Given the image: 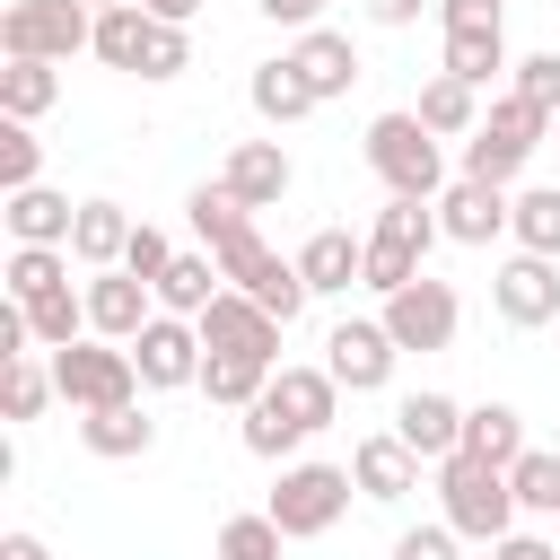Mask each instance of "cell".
<instances>
[{
	"label": "cell",
	"instance_id": "ba28073f",
	"mask_svg": "<svg viewBox=\"0 0 560 560\" xmlns=\"http://www.w3.org/2000/svg\"><path fill=\"white\" fill-rule=\"evenodd\" d=\"M219 271H228V289H245V298H254L262 315H280V324H298V315H306V298H315V289H306V271H298V254H271L254 228L219 245Z\"/></svg>",
	"mask_w": 560,
	"mask_h": 560
},
{
	"label": "cell",
	"instance_id": "e0dca14e",
	"mask_svg": "<svg viewBox=\"0 0 560 560\" xmlns=\"http://www.w3.org/2000/svg\"><path fill=\"white\" fill-rule=\"evenodd\" d=\"M298 271H306L315 298H350V289H368V236H350V228H315V236L298 245Z\"/></svg>",
	"mask_w": 560,
	"mask_h": 560
},
{
	"label": "cell",
	"instance_id": "83f0119b",
	"mask_svg": "<svg viewBox=\"0 0 560 560\" xmlns=\"http://www.w3.org/2000/svg\"><path fill=\"white\" fill-rule=\"evenodd\" d=\"M455 455H481V464H516L525 455V411L516 402H464V446Z\"/></svg>",
	"mask_w": 560,
	"mask_h": 560
},
{
	"label": "cell",
	"instance_id": "5bb4252c",
	"mask_svg": "<svg viewBox=\"0 0 560 560\" xmlns=\"http://www.w3.org/2000/svg\"><path fill=\"white\" fill-rule=\"evenodd\" d=\"M149 315H158V289L149 280H131V271H88V332L96 341H140L149 332Z\"/></svg>",
	"mask_w": 560,
	"mask_h": 560
},
{
	"label": "cell",
	"instance_id": "b9f144b4",
	"mask_svg": "<svg viewBox=\"0 0 560 560\" xmlns=\"http://www.w3.org/2000/svg\"><path fill=\"white\" fill-rule=\"evenodd\" d=\"M166 262H175V245H166V228H149V219H140V228H131V245H122V271L158 289V280H166Z\"/></svg>",
	"mask_w": 560,
	"mask_h": 560
},
{
	"label": "cell",
	"instance_id": "c3c4849f",
	"mask_svg": "<svg viewBox=\"0 0 560 560\" xmlns=\"http://www.w3.org/2000/svg\"><path fill=\"white\" fill-rule=\"evenodd\" d=\"M490 560H560V542H542V534H508V542H490Z\"/></svg>",
	"mask_w": 560,
	"mask_h": 560
},
{
	"label": "cell",
	"instance_id": "681fc988",
	"mask_svg": "<svg viewBox=\"0 0 560 560\" xmlns=\"http://www.w3.org/2000/svg\"><path fill=\"white\" fill-rule=\"evenodd\" d=\"M0 560H52V542L26 534V525H9V534H0Z\"/></svg>",
	"mask_w": 560,
	"mask_h": 560
},
{
	"label": "cell",
	"instance_id": "8992f818",
	"mask_svg": "<svg viewBox=\"0 0 560 560\" xmlns=\"http://www.w3.org/2000/svg\"><path fill=\"white\" fill-rule=\"evenodd\" d=\"M52 359V394L70 411H114V402H140V359L122 341H70V350H44Z\"/></svg>",
	"mask_w": 560,
	"mask_h": 560
},
{
	"label": "cell",
	"instance_id": "484cf974",
	"mask_svg": "<svg viewBox=\"0 0 560 560\" xmlns=\"http://www.w3.org/2000/svg\"><path fill=\"white\" fill-rule=\"evenodd\" d=\"M245 96H254V114H262L271 131H289V122H306V114H315V88L298 79V61H289V52H280V61H254Z\"/></svg>",
	"mask_w": 560,
	"mask_h": 560
},
{
	"label": "cell",
	"instance_id": "2e32d148",
	"mask_svg": "<svg viewBox=\"0 0 560 560\" xmlns=\"http://www.w3.org/2000/svg\"><path fill=\"white\" fill-rule=\"evenodd\" d=\"M219 184H228L245 210H280V201H289V184H298V166H289V149H280V140H236V149H228V166H219Z\"/></svg>",
	"mask_w": 560,
	"mask_h": 560
},
{
	"label": "cell",
	"instance_id": "bcb514c9",
	"mask_svg": "<svg viewBox=\"0 0 560 560\" xmlns=\"http://www.w3.org/2000/svg\"><path fill=\"white\" fill-rule=\"evenodd\" d=\"M359 9H368L376 26H420V18L438 9V0H359Z\"/></svg>",
	"mask_w": 560,
	"mask_h": 560
},
{
	"label": "cell",
	"instance_id": "277c9868",
	"mask_svg": "<svg viewBox=\"0 0 560 560\" xmlns=\"http://www.w3.org/2000/svg\"><path fill=\"white\" fill-rule=\"evenodd\" d=\"M350 464H315V455H298V464H280V481H271V499H262V516L289 534V542H306V534H332L341 516H350Z\"/></svg>",
	"mask_w": 560,
	"mask_h": 560
},
{
	"label": "cell",
	"instance_id": "9a60e30c",
	"mask_svg": "<svg viewBox=\"0 0 560 560\" xmlns=\"http://www.w3.org/2000/svg\"><path fill=\"white\" fill-rule=\"evenodd\" d=\"M508 184H472V175H455L446 192H438V228H446V245H499L508 236Z\"/></svg>",
	"mask_w": 560,
	"mask_h": 560
},
{
	"label": "cell",
	"instance_id": "d6a6232c",
	"mask_svg": "<svg viewBox=\"0 0 560 560\" xmlns=\"http://www.w3.org/2000/svg\"><path fill=\"white\" fill-rule=\"evenodd\" d=\"M438 70H446V79H464V88H490L499 70H516V61H508V26H490V35H446Z\"/></svg>",
	"mask_w": 560,
	"mask_h": 560
},
{
	"label": "cell",
	"instance_id": "7402d4cb",
	"mask_svg": "<svg viewBox=\"0 0 560 560\" xmlns=\"http://www.w3.org/2000/svg\"><path fill=\"white\" fill-rule=\"evenodd\" d=\"M131 210L122 201H79V228H70V262L79 271H122V245H131Z\"/></svg>",
	"mask_w": 560,
	"mask_h": 560
},
{
	"label": "cell",
	"instance_id": "6da1fadb",
	"mask_svg": "<svg viewBox=\"0 0 560 560\" xmlns=\"http://www.w3.org/2000/svg\"><path fill=\"white\" fill-rule=\"evenodd\" d=\"M368 166H376V184H385L394 201H438V192H446V149H438V131H429L411 105L368 122Z\"/></svg>",
	"mask_w": 560,
	"mask_h": 560
},
{
	"label": "cell",
	"instance_id": "db71d44e",
	"mask_svg": "<svg viewBox=\"0 0 560 560\" xmlns=\"http://www.w3.org/2000/svg\"><path fill=\"white\" fill-rule=\"evenodd\" d=\"M551 525H560V516H551Z\"/></svg>",
	"mask_w": 560,
	"mask_h": 560
},
{
	"label": "cell",
	"instance_id": "f1b7e54d",
	"mask_svg": "<svg viewBox=\"0 0 560 560\" xmlns=\"http://www.w3.org/2000/svg\"><path fill=\"white\" fill-rule=\"evenodd\" d=\"M0 289H9V306H35V298L70 289V245H9Z\"/></svg>",
	"mask_w": 560,
	"mask_h": 560
},
{
	"label": "cell",
	"instance_id": "30bf717a",
	"mask_svg": "<svg viewBox=\"0 0 560 560\" xmlns=\"http://www.w3.org/2000/svg\"><path fill=\"white\" fill-rule=\"evenodd\" d=\"M280 315H262L245 289H219L210 298V315H201V350L210 359H254V368H280Z\"/></svg>",
	"mask_w": 560,
	"mask_h": 560
},
{
	"label": "cell",
	"instance_id": "836d02e7",
	"mask_svg": "<svg viewBox=\"0 0 560 560\" xmlns=\"http://www.w3.org/2000/svg\"><path fill=\"white\" fill-rule=\"evenodd\" d=\"M236 438H245V455H262V464H298V446H306V429L262 394L254 411H236Z\"/></svg>",
	"mask_w": 560,
	"mask_h": 560
},
{
	"label": "cell",
	"instance_id": "e575fe53",
	"mask_svg": "<svg viewBox=\"0 0 560 560\" xmlns=\"http://www.w3.org/2000/svg\"><path fill=\"white\" fill-rule=\"evenodd\" d=\"M26 332H35V350H70V341H88V289H52V298H35V306H26Z\"/></svg>",
	"mask_w": 560,
	"mask_h": 560
},
{
	"label": "cell",
	"instance_id": "5b68a950",
	"mask_svg": "<svg viewBox=\"0 0 560 560\" xmlns=\"http://www.w3.org/2000/svg\"><path fill=\"white\" fill-rule=\"evenodd\" d=\"M446 228H438V201H394L385 192V210H376V228H368V289L376 298H394V289H411L420 271H429V245H438Z\"/></svg>",
	"mask_w": 560,
	"mask_h": 560
},
{
	"label": "cell",
	"instance_id": "f5cc1de1",
	"mask_svg": "<svg viewBox=\"0 0 560 560\" xmlns=\"http://www.w3.org/2000/svg\"><path fill=\"white\" fill-rule=\"evenodd\" d=\"M551 149H560V122H551Z\"/></svg>",
	"mask_w": 560,
	"mask_h": 560
},
{
	"label": "cell",
	"instance_id": "f546056e",
	"mask_svg": "<svg viewBox=\"0 0 560 560\" xmlns=\"http://www.w3.org/2000/svg\"><path fill=\"white\" fill-rule=\"evenodd\" d=\"M508 236H516V254H551L560 262V184H516Z\"/></svg>",
	"mask_w": 560,
	"mask_h": 560
},
{
	"label": "cell",
	"instance_id": "ab89813d",
	"mask_svg": "<svg viewBox=\"0 0 560 560\" xmlns=\"http://www.w3.org/2000/svg\"><path fill=\"white\" fill-rule=\"evenodd\" d=\"M26 184H44V140L35 122H0V192H26Z\"/></svg>",
	"mask_w": 560,
	"mask_h": 560
},
{
	"label": "cell",
	"instance_id": "4fadbf2b",
	"mask_svg": "<svg viewBox=\"0 0 560 560\" xmlns=\"http://www.w3.org/2000/svg\"><path fill=\"white\" fill-rule=\"evenodd\" d=\"M131 359H140V385L149 394H175V385H201V324H184V315H149V332L131 341Z\"/></svg>",
	"mask_w": 560,
	"mask_h": 560
},
{
	"label": "cell",
	"instance_id": "8fae6325",
	"mask_svg": "<svg viewBox=\"0 0 560 560\" xmlns=\"http://www.w3.org/2000/svg\"><path fill=\"white\" fill-rule=\"evenodd\" d=\"M455 324H464V298H455V280H411V289H394L385 298V332H394V350H446L455 341Z\"/></svg>",
	"mask_w": 560,
	"mask_h": 560
},
{
	"label": "cell",
	"instance_id": "d590c367",
	"mask_svg": "<svg viewBox=\"0 0 560 560\" xmlns=\"http://www.w3.org/2000/svg\"><path fill=\"white\" fill-rule=\"evenodd\" d=\"M508 490H516V516H560V455L551 446H525L508 464Z\"/></svg>",
	"mask_w": 560,
	"mask_h": 560
},
{
	"label": "cell",
	"instance_id": "7c38bea8",
	"mask_svg": "<svg viewBox=\"0 0 560 560\" xmlns=\"http://www.w3.org/2000/svg\"><path fill=\"white\" fill-rule=\"evenodd\" d=\"M490 306H499V324H516V332L551 324V315H560V262H551V254H508V262L490 271Z\"/></svg>",
	"mask_w": 560,
	"mask_h": 560
},
{
	"label": "cell",
	"instance_id": "603a6c76",
	"mask_svg": "<svg viewBox=\"0 0 560 560\" xmlns=\"http://www.w3.org/2000/svg\"><path fill=\"white\" fill-rule=\"evenodd\" d=\"M271 402H280L306 438H324V429L341 420V385H332V368H280V376H271Z\"/></svg>",
	"mask_w": 560,
	"mask_h": 560
},
{
	"label": "cell",
	"instance_id": "816d5d0a",
	"mask_svg": "<svg viewBox=\"0 0 560 560\" xmlns=\"http://www.w3.org/2000/svg\"><path fill=\"white\" fill-rule=\"evenodd\" d=\"M88 9H122V0H88Z\"/></svg>",
	"mask_w": 560,
	"mask_h": 560
},
{
	"label": "cell",
	"instance_id": "7bdbcfd3",
	"mask_svg": "<svg viewBox=\"0 0 560 560\" xmlns=\"http://www.w3.org/2000/svg\"><path fill=\"white\" fill-rule=\"evenodd\" d=\"M516 96L560 122V52H525V61H516Z\"/></svg>",
	"mask_w": 560,
	"mask_h": 560
},
{
	"label": "cell",
	"instance_id": "f35d334b",
	"mask_svg": "<svg viewBox=\"0 0 560 560\" xmlns=\"http://www.w3.org/2000/svg\"><path fill=\"white\" fill-rule=\"evenodd\" d=\"M280 542H289V534H280V525L254 508V516H228V525H219L210 560H280Z\"/></svg>",
	"mask_w": 560,
	"mask_h": 560
},
{
	"label": "cell",
	"instance_id": "7a4b0ae2",
	"mask_svg": "<svg viewBox=\"0 0 560 560\" xmlns=\"http://www.w3.org/2000/svg\"><path fill=\"white\" fill-rule=\"evenodd\" d=\"M534 149H551V114H542V105H525V96L508 88V96H490L481 131L464 140V175H472V184H508V192H516V175L534 166Z\"/></svg>",
	"mask_w": 560,
	"mask_h": 560
},
{
	"label": "cell",
	"instance_id": "cb8c5ba5",
	"mask_svg": "<svg viewBox=\"0 0 560 560\" xmlns=\"http://www.w3.org/2000/svg\"><path fill=\"white\" fill-rule=\"evenodd\" d=\"M79 446H88V455H105V464H131V455H149V446H158V420H149L140 402L79 411Z\"/></svg>",
	"mask_w": 560,
	"mask_h": 560
},
{
	"label": "cell",
	"instance_id": "7dc6e473",
	"mask_svg": "<svg viewBox=\"0 0 560 560\" xmlns=\"http://www.w3.org/2000/svg\"><path fill=\"white\" fill-rule=\"evenodd\" d=\"M254 9H262V18H271V26H298V35H306V26H315V9H324V0H254Z\"/></svg>",
	"mask_w": 560,
	"mask_h": 560
},
{
	"label": "cell",
	"instance_id": "ee69618b",
	"mask_svg": "<svg viewBox=\"0 0 560 560\" xmlns=\"http://www.w3.org/2000/svg\"><path fill=\"white\" fill-rule=\"evenodd\" d=\"M438 26L446 35H490V26H508V0H438Z\"/></svg>",
	"mask_w": 560,
	"mask_h": 560
},
{
	"label": "cell",
	"instance_id": "4316f807",
	"mask_svg": "<svg viewBox=\"0 0 560 560\" xmlns=\"http://www.w3.org/2000/svg\"><path fill=\"white\" fill-rule=\"evenodd\" d=\"M219 289H228L219 254H175V262H166V280H158V315H184V324H201Z\"/></svg>",
	"mask_w": 560,
	"mask_h": 560
},
{
	"label": "cell",
	"instance_id": "8d00e7d4",
	"mask_svg": "<svg viewBox=\"0 0 560 560\" xmlns=\"http://www.w3.org/2000/svg\"><path fill=\"white\" fill-rule=\"evenodd\" d=\"M184 210H192V236H201L210 254H219L228 236H245V228H254V210H245L228 184H192V201H184Z\"/></svg>",
	"mask_w": 560,
	"mask_h": 560
},
{
	"label": "cell",
	"instance_id": "ac0fdd59",
	"mask_svg": "<svg viewBox=\"0 0 560 560\" xmlns=\"http://www.w3.org/2000/svg\"><path fill=\"white\" fill-rule=\"evenodd\" d=\"M394 438L420 455V464H446L464 446V402L455 394H402L394 402Z\"/></svg>",
	"mask_w": 560,
	"mask_h": 560
},
{
	"label": "cell",
	"instance_id": "9c48e42d",
	"mask_svg": "<svg viewBox=\"0 0 560 560\" xmlns=\"http://www.w3.org/2000/svg\"><path fill=\"white\" fill-rule=\"evenodd\" d=\"M394 332H385V315H341L332 332H324V368H332V385L341 394H385L394 385Z\"/></svg>",
	"mask_w": 560,
	"mask_h": 560
},
{
	"label": "cell",
	"instance_id": "d6986e66",
	"mask_svg": "<svg viewBox=\"0 0 560 560\" xmlns=\"http://www.w3.org/2000/svg\"><path fill=\"white\" fill-rule=\"evenodd\" d=\"M350 481H359V499L394 508V499H411V490H420V455H411L394 429H376V438H359V446H350Z\"/></svg>",
	"mask_w": 560,
	"mask_h": 560
},
{
	"label": "cell",
	"instance_id": "1f68e13d",
	"mask_svg": "<svg viewBox=\"0 0 560 560\" xmlns=\"http://www.w3.org/2000/svg\"><path fill=\"white\" fill-rule=\"evenodd\" d=\"M52 105H61V61H9L0 70V114L9 122H35Z\"/></svg>",
	"mask_w": 560,
	"mask_h": 560
},
{
	"label": "cell",
	"instance_id": "f907efd6",
	"mask_svg": "<svg viewBox=\"0 0 560 560\" xmlns=\"http://www.w3.org/2000/svg\"><path fill=\"white\" fill-rule=\"evenodd\" d=\"M140 9H149L158 26H192V9H201V0H140Z\"/></svg>",
	"mask_w": 560,
	"mask_h": 560
},
{
	"label": "cell",
	"instance_id": "d4e9b609",
	"mask_svg": "<svg viewBox=\"0 0 560 560\" xmlns=\"http://www.w3.org/2000/svg\"><path fill=\"white\" fill-rule=\"evenodd\" d=\"M149 44H158V18L140 9V0H122V9H96V61L105 70H149Z\"/></svg>",
	"mask_w": 560,
	"mask_h": 560
},
{
	"label": "cell",
	"instance_id": "52a82bcc",
	"mask_svg": "<svg viewBox=\"0 0 560 560\" xmlns=\"http://www.w3.org/2000/svg\"><path fill=\"white\" fill-rule=\"evenodd\" d=\"M0 52H9V61L96 52V9H88V0H9V9H0Z\"/></svg>",
	"mask_w": 560,
	"mask_h": 560
},
{
	"label": "cell",
	"instance_id": "60d3db41",
	"mask_svg": "<svg viewBox=\"0 0 560 560\" xmlns=\"http://www.w3.org/2000/svg\"><path fill=\"white\" fill-rule=\"evenodd\" d=\"M385 560H464V534H455L446 516H438V525H402Z\"/></svg>",
	"mask_w": 560,
	"mask_h": 560
},
{
	"label": "cell",
	"instance_id": "3957f363",
	"mask_svg": "<svg viewBox=\"0 0 560 560\" xmlns=\"http://www.w3.org/2000/svg\"><path fill=\"white\" fill-rule=\"evenodd\" d=\"M438 516H446L464 542H508V534H516V490H508L499 464L446 455V464H438Z\"/></svg>",
	"mask_w": 560,
	"mask_h": 560
},
{
	"label": "cell",
	"instance_id": "f6af8a7d",
	"mask_svg": "<svg viewBox=\"0 0 560 560\" xmlns=\"http://www.w3.org/2000/svg\"><path fill=\"white\" fill-rule=\"evenodd\" d=\"M192 70V35L184 26H158V44H149V70L140 79H184Z\"/></svg>",
	"mask_w": 560,
	"mask_h": 560
},
{
	"label": "cell",
	"instance_id": "44dd1931",
	"mask_svg": "<svg viewBox=\"0 0 560 560\" xmlns=\"http://www.w3.org/2000/svg\"><path fill=\"white\" fill-rule=\"evenodd\" d=\"M0 219H9V245H70L79 201H70V192H52V184H26V192H9V201H0Z\"/></svg>",
	"mask_w": 560,
	"mask_h": 560
},
{
	"label": "cell",
	"instance_id": "ffe728a7",
	"mask_svg": "<svg viewBox=\"0 0 560 560\" xmlns=\"http://www.w3.org/2000/svg\"><path fill=\"white\" fill-rule=\"evenodd\" d=\"M289 61H298V79L315 88V105H332V96H350V88H359V44H350V35H332V26H306V35L289 44Z\"/></svg>",
	"mask_w": 560,
	"mask_h": 560
},
{
	"label": "cell",
	"instance_id": "4dcf8cb0",
	"mask_svg": "<svg viewBox=\"0 0 560 560\" xmlns=\"http://www.w3.org/2000/svg\"><path fill=\"white\" fill-rule=\"evenodd\" d=\"M411 114H420L438 140H472V131H481V88H464V79H446V70H438V79L420 88V105H411Z\"/></svg>",
	"mask_w": 560,
	"mask_h": 560
},
{
	"label": "cell",
	"instance_id": "74e56055",
	"mask_svg": "<svg viewBox=\"0 0 560 560\" xmlns=\"http://www.w3.org/2000/svg\"><path fill=\"white\" fill-rule=\"evenodd\" d=\"M44 402H52V359H35V350L9 359V368H0V411H9V420H35Z\"/></svg>",
	"mask_w": 560,
	"mask_h": 560
}]
</instances>
